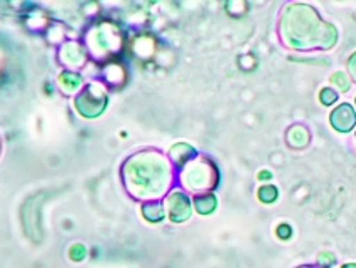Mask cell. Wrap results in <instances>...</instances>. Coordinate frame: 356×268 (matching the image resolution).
I'll return each mask as SVG.
<instances>
[{
    "mask_svg": "<svg viewBox=\"0 0 356 268\" xmlns=\"http://www.w3.org/2000/svg\"><path fill=\"white\" fill-rule=\"evenodd\" d=\"M278 36L284 47L296 52L331 51L339 39L337 26L323 19L316 7L305 2H288L281 9Z\"/></svg>",
    "mask_w": 356,
    "mask_h": 268,
    "instance_id": "1",
    "label": "cell"
},
{
    "mask_svg": "<svg viewBox=\"0 0 356 268\" xmlns=\"http://www.w3.org/2000/svg\"><path fill=\"white\" fill-rule=\"evenodd\" d=\"M176 168L168 155L157 150H143L129 156L121 168L126 191L139 201L165 198L176 183Z\"/></svg>",
    "mask_w": 356,
    "mask_h": 268,
    "instance_id": "2",
    "label": "cell"
},
{
    "mask_svg": "<svg viewBox=\"0 0 356 268\" xmlns=\"http://www.w3.org/2000/svg\"><path fill=\"white\" fill-rule=\"evenodd\" d=\"M221 175L218 164L209 156L197 155L191 163H188L177 175V183L188 193L202 195L213 193L218 188Z\"/></svg>",
    "mask_w": 356,
    "mask_h": 268,
    "instance_id": "3",
    "label": "cell"
},
{
    "mask_svg": "<svg viewBox=\"0 0 356 268\" xmlns=\"http://www.w3.org/2000/svg\"><path fill=\"white\" fill-rule=\"evenodd\" d=\"M122 45V36L119 29L109 22L97 24L87 32L86 49L96 59H107L115 54Z\"/></svg>",
    "mask_w": 356,
    "mask_h": 268,
    "instance_id": "4",
    "label": "cell"
},
{
    "mask_svg": "<svg viewBox=\"0 0 356 268\" xmlns=\"http://www.w3.org/2000/svg\"><path fill=\"white\" fill-rule=\"evenodd\" d=\"M109 96H107V89L101 82H90L81 89V93L76 96L77 113L86 119H96L106 111Z\"/></svg>",
    "mask_w": 356,
    "mask_h": 268,
    "instance_id": "5",
    "label": "cell"
},
{
    "mask_svg": "<svg viewBox=\"0 0 356 268\" xmlns=\"http://www.w3.org/2000/svg\"><path fill=\"white\" fill-rule=\"evenodd\" d=\"M165 214L172 223H184L193 216V198L184 189H172L168 196L164 198Z\"/></svg>",
    "mask_w": 356,
    "mask_h": 268,
    "instance_id": "6",
    "label": "cell"
},
{
    "mask_svg": "<svg viewBox=\"0 0 356 268\" xmlns=\"http://www.w3.org/2000/svg\"><path fill=\"white\" fill-rule=\"evenodd\" d=\"M330 126L338 134H351L356 131V109L350 102H339L331 109L328 116Z\"/></svg>",
    "mask_w": 356,
    "mask_h": 268,
    "instance_id": "7",
    "label": "cell"
},
{
    "mask_svg": "<svg viewBox=\"0 0 356 268\" xmlns=\"http://www.w3.org/2000/svg\"><path fill=\"white\" fill-rule=\"evenodd\" d=\"M87 56H89V52H87L86 45L76 42V40L64 42L59 49V63L65 65L67 71L82 68L87 63Z\"/></svg>",
    "mask_w": 356,
    "mask_h": 268,
    "instance_id": "8",
    "label": "cell"
},
{
    "mask_svg": "<svg viewBox=\"0 0 356 268\" xmlns=\"http://www.w3.org/2000/svg\"><path fill=\"white\" fill-rule=\"evenodd\" d=\"M197 155H200V152H197V150L193 146V144L181 141V143L172 144L171 150L168 152V158L176 170H183L186 164L191 163Z\"/></svg>",
    "mask_w": 356,
    "mask_h": 268,
    "instance_id": "9",
    "label": "cell"
},
{
    "mask_svg": "<svg viewBox=\"0 0 356 268\" xmlns=\"http://www.w3.org/2000/svg\"><path fill=\"white\" fill-rule=\"evenodd\" d=\"M286 143L293 150H305L312 143V133L305 125H293L286 131Z\"/></svg>",
    "mask_w": 356,
    "mask_h": 268,
    "instance_id": "10",
    "label": "cell"
},
{
    "mask_svg": "<svg viewBox=\"0 0 356 268\" xmlns=\"http://www.w3.org/2000/svg\"><path fill=\"white\" fill-rule=\"evenodd\" d=\"M140 214H143V218L147 221V223H152V225L161 223V221H164L165 218H168L163 200L144 201V203L140 205Z\"/></svg>",
    "mask_w": 356,
    "mask_h": 268,
    "instance_id": "11",
    "label": "cell"
},
{
    "mask_svg": "<svg viewBox=\"0 0 356 268\" xmlns=\"http://www.w3.org/2000/svg\"><path fill=\"white\" fill-rule=\"evenodd\" d=\"M59 89L62 90L64 94H79L81 93V89L84 88V79H82V76L76 71H67L65 69L64 72H60L59 76Z\"/></svg>",
    "mask_w": 356,
    "mask_h": 268,
    "instance_id": "12",
    "label": "cell"
},
{
    "mask_svg": "<svg viewBox=\"0 0 356 268\" xmlns=\"http://www.w3.org/2000/svg\"><path fill=\"white\" fill-rule=\"evenodd\" d=\"M193 206L197 214L209 216L218 210V196L214 193H202V195L193 196Z\"/></svg>",
    "mask_w": 356,
    "mask_h": 268,
    "instance_id": "13",
    "label": "cell"
},
{
    "mask_svg": "<svg viewBox=\"0 0 356 268\" xmlns=\"http://www.w3.org/2000/svg\"><path fill=\"white\" fill-rule=\"evenodd\" d=\"M330 82H331V88L337 90L338 94L350 93L351 86H353V81H351V77L348 76L346 71H334L330 76Z\"/></svg>",
    "mask_w": 356,
    "mask_h": 268,
    "instance_id": "14",
    "label": "cell"
},
{
    "mask_svg": "<svg viewBox=\"0 0 356 268\" xmlns=\"http://www.w3.org/2000/svg\"><path fill=\"white\" fill-rule=\"evenodd\" d=\"M278 198H280V189H278V187H275V184L264 183L258 188V200L263 205L276 203V201H278Z\"/></svg>",
    "mask_w": 356,
    "mask_h": 268,
    "instance_id": "15",
    "label": "cell"
},
{
    "mask_svg": "<svg viewBox=\"0 0 356 268\" xmlns=\"http://www.w3.org/2000/svg\"><path fill=\"white\" fill-rule=\"evenodd\" d=\"M318 99H320L321 106L334 107L339 101V94L333 88H331V86H326V88H321L320 94H318Z\"/></svg>",
    "mask_w": 356,
    "mask_h": 268,
    "instance_id": "16",
    "label": "cell"
},
{
    "mask_svg": "<svg viewBox=\"0 0 356 268\" xmlns=\"http://www.w3.org/2000/svg\"><path fill=\"white\" fill-rule=\"evenodd\" d=\"M338 263L337 255L333 251H320L316 255V267L320 268H334Z\"/></svg>",
    "mask_w": 356,
    "mask_h": 268,
    "instance_id": "17",
    "label": "cell"
},
{
    "mask_svg": "<svg viewBox=\"0 0 356 268\" xmlns=\"http://www.w3.org/2000/svg\"><path fill=\"white\" fill-rule=\"evenodd\" d=\"M87 257V249L82 243H74L72 246L69 249V258L72 262H82Z\"/></svg>",
    "mask_w": 356,
    "mask_h": 268,
    "instance_id": "18",
    "label": "cell"
},
{
    "mask_svg": "<svg viewBox=\"0 0 356 268\" xmlns=\"http://www.w3.org/2000/svg\"><path fill=\"white\" fill-rule=\"evenodd\" d=\"M276 237H278L281 242L291 240V237H293V226L289 225V223H280L278 228H276Z\"/></svg>",
    "mask_w": 356,
    "mask_h": 268,
    "instance_id": "19",
    "label": "cell"
},
{
    "mask_svg": "<svg viewBox=\"0 0 356 268\" xmlns=\"http://www.w3.org/2000/svg\"><path fill=\"white\" fill-rule=\"evenodd\" d=\"M346 72L351 77V81L356 84V51H353L346 59Z\"/></svg>",
    "mask_w": 356,
    "mask_h": 268,
    "instance_id": "20",
    "label": "cell"
},
{
    "mask_svg": "<svg viewBox=\"0 0 356 268\" xmlns=\"http://www.w3.org/2000/svg\"><path fill=\"white\" fill-rule=\"evenodd\" d=\"M258 180L259 181H271L273 180V173L270 170H261L258 173Z\"/></svg>",
    "mask_w": 356,
    "mask_h": 268,
    "instance_id": "21",
    "label": "cell"
},
{
    "mask_svg": "<svg viewBox=\"0 0 356 268\" xmlns=\"http://www.w3.org/2000/svg\"><path fill=\"white\" fill-rule=\"evenodd\" d=\"M338 268H356V263L355 262H348V263H343V265H339Z\"/></svg>",
    "mask_w": 356,
    "mask_h": 268,
    "instance_id": "22",
    "label": "cell"
},
{
    "mask_svg": "<svg viewBox=\"0 0 356 268\" xmlns=\"http://www.w3.org/2000/svg\"><path fill=\"white\" fill-rule=\"evenodd\" d=\"M296 268H320V267H316V265H301V267H296Z\"/></svg>",
    "mask_w": 356,
    "mask_h": 268,
    "instance_id": "23",
    "label": "cell"
},
{
    "mask_svg": "<svg viewBox=\"0 0 356 268\" xmlns=\"http://www.w3.org/2000/svg\"><path fill=\"white\" fill-rule=\"evenodd\" d=\"M353 143H355V146H356V131H355V136H353Z\"/></svg>",
    "mask_w": 356,
    "mask_h": 268,
    "instance_id": "24",
    "label": "cell"
},
{
    "mask_svg": "<svg viewBox=\"0 0 356 268\" xmlns=\"http://www.w3.org/2000/svg\"><path fill=\"white\" fill-rule=\"evenodd\" d=\"M353 106H355V109H356V96H355V104Z\"/></svg>",
    "mask_w": 356,
    "mask_h": 268,
    "instance_id": "25",
    "label": "cell"
}]
</instances>
